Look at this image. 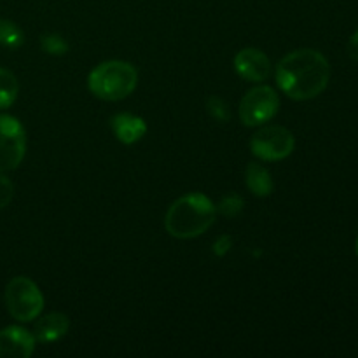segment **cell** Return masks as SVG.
<instances>
[{
  "label": "cell",
  "instance_id": "1",
  "mask_svg": "<svg viewBox=\"0 0 358 358\" xmlns=\"http://www.w3.org/2000/svg\"><path fill=\"white\" fill-rule=\"evenodd\" d=\"M275 76L282 93L296 101H306L329 86L331 65L317 49H297L280 59Z\"/></svg>",
  "mask_w": 358,
  "mask_h": 358
},
{
  "label": "cell",
  "instance_id": "2",
  "mask_svg": "<svg viewBox=\"0 0 358 358\" xmlns=\"http://www.w3.org/2000/svg\"><path fill=\"white\" fill-rule=\"evenodd\" d=\"M217 206L203 192H189L173 201L164 215L168 234L178 240L201 236L215 222Z\"/></svg>",
  "mask_w": 358,
  "mask_h": 358
},
{
  "label": "cell",
  "instance_id": "3",
  "mask_svg": "<svg viewBox=\"0 0 358 358\" xmlns=\"http://www.w3.org/2000/svg\"><path fill=\"white\" fill-rule=\"evenodd\" d=\"M138 84L135 66L121 59H110L94 66L87 76V87L96 98L105 101H119L128 98Z\"/></svg>",
  "mask_w": 358,
  "mask_h": 358
},
{
  "label": "cell",
  "instance_id": "4",
  "mask_svg": "<svg viewBox=\"0 0 358 358\" xmlns=\"http://www.w3.org/2000/svg\"><path fill=\"white\" fill-rule=\"evenodd\" d=\"M6 306L10 317L17 322H34L44 310V296L34 280L16 276L6 287Z\"/></svg>",
  "mask_w": 358,
  "mask_h": 358
},
{
  "label": "cell",
  "instance_id": "5",
  "mask_svg": "<svg viewBox=\"0 0 358 358\" xmlns=\"http://www.w3.org/2000/svg\"><path fill=\"white\" fill-rule=\"evenodd\" d=\"M280 98L271 86H255L240 101V119L248 128L262 126L278 112Z\"/></svg>",
  "mask_w": 358,
  "mask_h": 358
},
{
  "label": "cell",
  "instance_id": "6",
  "mask_svg": "<svg viewBox=\"0 0 358 358\" xmlns=\"http://www.w3.org/2000/svg\"><path fill=\"white\" fill-rule=\"evenodd\" d=\"M296 140L290 129L283 126H262L252 135L250 149L262 161H282L294 152Z\"/></svg>",
  "mask_w": 358,
  "mask_h": 358
},
{
  "label": "cell",
  "instance_id": "7",
  "mask_svg": "<svg viewBox=\"0 0 358 358\" xmlns=\"http://www.w3.org/2000/svg\"><path fill=\"white\" fill-rule=\"evenodd\" d=\"M27 152V133L16 117L0 114V171H13Z\"/></svg>",
  "mask_w": 358,
  "mask_h": 358
},
{
  "label": "cell",
  "instance_id": "8",
  "mask_svg": "<svg viewBox=\"0 0 358 358\" xmlns=\"http://www.w3.org/2000/svg\"><path fill=\"white\" fill-rule=\"evenodd\" d=\"M234 70L243 80L262 83L271 73V62L261 49L245 48L234 56Z\"/></svg>",
  "mask_w": 358,
  "mask_h": 358
},
{
  "label": "cell",
  "instance_id": "9",
  "mask_svg": "<svg viewBox=\"0 0 358 358\" xmlns=\"http://www.w3.org/2000/svg\"><path fill=\"white\" fill-rule=\"evenodd\" d=\"M35 338L27 329L10 325L0 331V358H28L35 350Z\"/></svg>",
  "mask_w": 358,
  "mask_h": 358
},
{
  "label": "cell",
  "instance_id": "10",
  "mask_svg": "<svg viewBox=\"0 0 358 358\" xmlns=\"http://www.w3.org/2000/svg\"><path fill=\"white\" fill-rule=\"evenodd\" d=\"M110 128L119 142L124 145H133V143L140 142L147 133V122L140 115L119 112L110 119Z\"/></svg>",
  "mask_w": 358,
  "mask_h": 358
},
{
  "label": "cell",
  "instance_id": "11",
  "mask_svg": "<svg viewBox=\"0 0 358 358\" xmlns=\"http://www.w3.org/2000/svg\"><path fill=\"white\" fill-rule=\"evenodd\" d=\"M70 322L66 318V315L63 313H49L44 315V317L38 318L35 322L34 327V338L37 343H42V345H48V343H55L58 339H62L63 336L69 332Z\"/></svg>",
  "mask_w": 358,
  "mask_h": 358
},
{
  "label": "cell",
  "instance_id": "12",
  "mask_svg": "<svg viewBox=\"0 0 358 358\" xmlns=\"http://www.w3.org/2000/svg\"><path fill=\"white\" fill-rule=\"evenodd\" d=\"M245 184L257 198H266L275 189L271 173L261 163H248L245 168Z\"/></svg>",
  "mask_w": 358,
  "mask_h": 358
},
{
  "label": "cell",
  "instance_id": "13",
  "mask_svg": "<svg viewBox=\"0 0 358 358\" xmlns=\"http://www.w3.org/2000/svg\"><path fill=\"white\" fill-rule=\"evenodd\" d=\"M17 91V79L13 72L7 69H0V108H9L16 101Z\"/></svg>",
  "mask_w": 358,
  "mask_h": 358
},
{
  "label": "cell",
  "instance_id": "14",
  "mask_svg": "<svg viewBox=\"0 0 358 358\" xmlns=\"http://www.w3.org/2000/svg\"><path fill=\"white\" fill-rule=\"evenodd\" d=\"M24 37L21 28L10 20H0V45L9 49H16L23 44Z\"/></svg>",
  "mask_w": 358,
  "mask_h": 358
},
{
  "label": "cell",
  "instance_id": "15",
  "mask_svg": "<svg viewBox=\"0 0 358 358\" xmlns=\"http://www.w3.org/2000/svg\"><path fill=\"white\" fill-rule=\"evenodd\" d=\"M245 208V201L240 194H226L220 199L219 206H217V213L227 217V219H233L238 217Z\"/></svg>",
  "mask_w": 358,
  "mask_h": 358
},
{
  "label": "cell",
  "instance_id": "16",
  "mask_svg": "<svg viewBox=\"0 0 358 358\" xmlns=\"http://www.w3.org/2000/svg\"><path fill=\"white\" fill-rule=\"evenodd\" d=\"M41 45L44 52L51 56H63L69 52V42L59 34H44L41 38Z\"/></svg>",
  "mask_w": 358,
  "mask_h": 358
},
{
  "label": "cell",
  "instance_id": "17",
  "mask_svg": "<svg viewBox=\"0 0 358 358\" xmlns=\"http://www.w3.org/2000/svg\"><path fill=\"white\" fill-rule=\"evenodd\" d=\"M206 110L217 122H227L231 119V108L227 101L224 98L215 96V94L206 100Z\"/></svg>",
  "mask_w": 358,
  "mask_h": 358
},
{
  "label": "cell",
  "instance_id": "18",
  "mask_svg": "<svg viewBox=\"0 0 358 358\" xmlns=\"http://www.w3.org/2000/svg\"><path fill=\"white\" fill-rule=\"evenodd\" d=\"M13 196H14L13 182L3 175V171H0V210L6 208V206L13 201Z\"/></svg>",
  "mask_w": 358,
  "mask_h": 358
},
{
  "label": "cell",
  "instance_id": "19",
  "mask_svg": "<svg viewBox=\"0 0 358 358\" xmlns=\"http://www.w3.org/2000/svg\"><path fill=\"white\" fill-rule=\"evenodd\" d=\"M229 250H231V236L217 238L215 243H213V254H215L217 257H224Z\"/></svg>",
  "mask_w": 358,
  "mask_h": 358
},
{
  "label": "cell",
  "instance_id": "20",
  "mask_svg": "<svg viewBox=\"0 0 358 358\" xmlns=\"http://www.w3.org/2000/svg\"><path fill=\"white\" fill-rule=\"evenodd\" d=\"M348 55H350V58L355 59V62H358V30L352 35V38H350V42H348Z\"/></svg>",
  "mask_w": 358,
  "mask_h": 358
},
{
  "label": "cell",
  "instance_id": "21",
  "mask_svg": "<svg viewBox=\"0 0 358 358\" xmlns=\"http://www.w3.org/2000/svg\"><path fill=\"white\" fill-rule=\"evenodd\" d=\"M357 255H358V238H357Z\"/></svg>",
  "mask_w": 358,
  "mask_h": 358
}]
</instances>
